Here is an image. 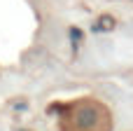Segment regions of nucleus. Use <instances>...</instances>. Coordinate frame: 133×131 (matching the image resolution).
Returning <instances> with one entry per match:
<instances>
[{"label": "nucleus", "instance_id": "1", "mask_svg": "<svg viewBox=\"0 0 133 131\" xmlns=\"http://www.w3.org/2000/svg\"><path fill=\"white\" fill-rule=\"evenodd\" d=\"M110 113L96 101H79L63 115V131H108Z\"/></svg>", "mask_w": 133, "mask_h": 131}]
</instances>
